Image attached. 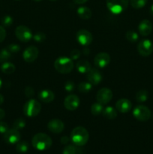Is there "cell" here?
<instances>
[{"mask_svg": "<svg viewBox=\"0 0 153 154\" xmlns=\"http://www.w3.org/2000/svg\"><path fill=\"white\" fill-rule=\"evenodd\" d=\"M70 141L76 146H84L88 142L89 134L87 129L82 126H76L70 133Z\"/></svg>", "mask_w": 153, "mask_h": 154, "instance_id": "1", "label": "cell"}, {"mask_svg": "<svg viewBox=\"0 0 153 154\" xmlns=\"http://www.w3.org/2000/svg\"><path fill=\"white\" fill-rule=\"evenodd\" d=\"M52 141L50 137L45 133H38L33 136L32 144L38 150H48L52 146Z\"/></svg>", "mask_w": 153, "mask_h": 154, "instance_id": "2", "label": "cell"}, {"mask_svg": "<svg viewBox=\"0 0 153 154\" xmlns=\"http://www.w3.org/2000/svg\"><path fill=\"white\" fill-rule=\"evenodd\" d=\"M73 60L68 57H60L54 62V68L56 70L61 74H68L72 72L74 69Z\"/></svg>", "mask_w": 153, "mask_h": 154, "instance_id": "3", "label": "cell"}, {"mask_svg": "<svg viewBox=\"0 0 153 154\" xmlns=\"http://www.w3.org/2000/svg\"><path fill=\"white\" fill-rule=\"evenodd\" d=\"M130 0H106V7L111 13L119 14L127 9Z\"/></svg>", "mask_w": 153, "mask_h": 154, "instance_id": "4", "label": "cell"}, {"mask_svg": "<svg viewBox=\"0 0 153 154\" xmlns=\"http://www.w3.org/2000/svg\"><path fill=\"white\" fill-rule=\"evenodd\" d=\"M41 111V105L35 99H30L23 106V113L26 117H34L38 115Z\"/></svg>", "mask_w": 153, "mask_h": 154, "instance_id": "5", "label": "cell"}, {"mask_svg": "<svg viewBox=\"0 0 153 154\" xmlns=\"http://www.w3.org/2000/svg\"><path fill=\"white\" fill-rule=\"evenodd\" d=\"M133 115L140 121H147L151 117V111L149 108L145 105H138L135 107L133 111Z\"/></svg>", "mask_w": 153, "mask_h": 154, "instance_id": "6", "label": "cell"}, {"mask_svg": "<svg viewBox=\"0 0 153 154\" xmlns=\"http://www.w3.org/2000/svg\"><path fill=\"white\" fill-rule=\"evenodd\" d=\"M15 35L22 42H28L33 38L32 32L28 27L19 26L15 29Z\"/></svg>", "mask_w": 153, "mask_h": 154, "instance_id": "7", "label": "cell"}, {"mask_svg": "<svg viewBox=\"0 0 153 154\" xmlns=\"http://www.w3.org/2000/svg\"><path fill=\"white\" fill-rule=\"evenodd\" d=\"M76 38L80 45L84 47H88L92 42L93 36L88 30L82 29L77 31L76 34Z\"/></svg>", "mask_w": 153, "mask_h": 154, "instance_id": "8", "label": "cell"}, {"mask_svg": "<svg viewBox=\"0 0 153 154\" xmlns=\"http://www.w3.org/2000/svg\"><path fill=\"white\" fill-rule=\"evenodd\" d=\"M137 51L142 57H148L153 52V43L149 39H143L138 43Z\"/></svg>", "mask_w": 153, "mask_h": 154, "instance_id": "9", "label": "cell"}, {"mask_svg": "<svg viewBox=\"0 0 153 154\" xmlns=\"http://www.w3.org/2000/svg\"><path fill=\"white\" fill-rule=\"evenodd\" d=\"M112 99V92L110 89L104 87L98 91L96 95V99L98 102L100 103L101 105H105L109 103Z\"/></svg>", "mask_w": 153, "mask_h": 154, "instance_id": "10", "label": "cell"}, {"mask_svg": "<svg viewBox=\"0 0 153 154\" xmlns=\"http://www.w3.org/2000/svg\"><path fill=\"white\" fill-rule=\"evenodd\" d=\"M21 135L20 133L19 130L15 129H8L5 133L4 134L3 139L7 144H14L19 142L20 141Z\"/></svg>", "mask_w": 153, "mask_h": 154, "instance_id": "11", "label": "cell"}, {"mask_svg": "<svg viewBox=\"0 0 153 154\" xmlns=\"http://www.w3.org/2000/svg\"><path fill=\"white\" fill-rule=\"evenodd\" d=\"M80 101L79 97L76 95L70 94L65 97L64 100V106L67 110L70 111H75L79 107Z\"/></svg>", "mask_w": 153, "mask_h": 154, "instance_id": "12", "label": "cell"}, {"mask_svg": "<svg viewBox=\"0 0 153 154\" xmlns=\"http://www.w3.org/2000/svg\"><path fill=\"white\" fill-rule=\"evenodd\" d=\"M110 63V56L107 53H98L94 57V64L96 67L103 69V68H105L106 66H107Z\"/></svg>", "mask_w": 153, "mask_h": 154, "instance_id": "13", "label": "cell"}, {"mask_svg": "<svg viewBox=\"0 0 153 154\" xmlns=\"http://www.w3.org/2000/svg\"><path fill=\"white\" fill-rule=\"evenodd\" d=\"M39 51L36 47L30 46L26 48L22 53V58L26 63H32L37 60L38 57Z\"/></svg>", "mask_w": 153, "mask_h": 154, "instance_id": "14", "label": "cell"}, {"mask_svg": "<svg viewBox=\"0 0 153 154\" xmlns=\"http://www.w3.org/2000/svg\"><path fill=\"white\" fill-rule=\"evenodd\" d=\"M47 128L50 132L55 134L61 133L64 129V124L59 119H52L48 123Z\"/></svg>", "mask_w": 153, "mask_h": 154, "instance_id": "15", "label": "cell"}, {"mask_svg": "<svg viewBox=\"0 0 153 154\" xmlns=\"http://www.w3.org/2000/svg\"><path fill=\"white\" fill-rule=\"evenodd\" d=\"M86 75L87 80L92 85H98L102 81V74L97 69H91Z\"/></svg>", "mask_w": 153, "mask_h": 154, "instance_id": "16", "label": "cell"}, {"mask_svg": "<svg viewBox=\"0 0 153 154\" xmlns=\"http://www.w3.org/2000/svg\"><path fill=\"white\" fill-rule=\"evenodd\" d=\"M132 104L130 101L127 99H121L116 103V109L120 113L125 114L131 110Z\"/></svg>", "mask_w": 153, "mask_h": 154, "instance_id": "17", "label": "cell"}, {"mask_svg": "<svg viewBox=\"0 0 153 154\" xmlns=\"http://www.w3.org/2000/svg\"><path fill=\"white\" fill-rule=\"evenodd\" d=\"M138 30L141 35L148 36L152 31V23L148 20H143L140 23Z\"/></svg>", "mask_w": 153, "mask_h": 154, "instance_id": "18", "label": "cell"}, {"mask_svg": "<svg viewBox=\"0 0 153 154\" xmlns=\"http://www.w3.org/2000/svg\"><path fill=\"white\" fill-rule=\"evenodd\" d=\"M38 99H40V102H44V103H50L52 102L55 99V95L53 92L51 91L50 90H43L39 93Z\"/></svg>", "mask_w": 153, "mask_h": 154, "instance_id": "19", "label": "cell"}, {"mask_svg": "<svg viewBox=\"0 0 153 154\" xmlns=\"http://www.w3.org/2000/svg\"><path fill=\"white\" fill-rule=\"evenodd\" d=\"M76 69L80 73L87 74L92 69V67L89 62L86 60H81L76 63Z\"/></svg>", "mask_w": 153, "mask_h": 154, "instance_id": "20", "label": "cell"}, {"mask_svg": "<svg viewBox=\"0 0 153 154\" xmlns=\"http://www.w3.org/2000/svg\"><path fill=\"white\" fill-rule=\"evenodd\" d=\"M77 15L79 16L80 18L82 20H88L91 18L92 14V11L89 8L86 7V6H80L77 8L76 11Z\"/></svg>", "mask_w": 153, "mask_h": 154, "instance_id": "21", "label": "cell"}, {"mask_svg": "<svg viewBox=\"0 0 153 154\" xmlns=\"http://www.w3.org/2000/svg\"><path fill=\"white\" fill-rule=\"evenodd\" d=\"M102 114L105 118L108 120H114L117 117V110L112 108V106H107L106 108H104Z\"/></svg>", "mask_w": 153, "mask_h": 154, "instance_id": "22", "label": "cell"}, {"mask_svg": "<svg viewBox=\"0 0 153 154\" xmlns=\"http://www.w3.org/2000/svg\"><path fill=\"white\" fill-rule=\"evenodd\" d=\"M15 69H16V67H15L14 65L10 62L3 63L1 66L2 72L6 75H10V74L14 73L15 72Z\"/></svg>", "mask_w": 153, "mask_h": 154, "instance_id": "23", "label": "cell"}, {"mask_svg": "<svg viewBox=\"0 0 153 154\" xmlns=\"http://www.w3.org/2000/svg\"><path fill=\"white\" fill-rule=\"evenodd\" d=\"M77 89L80 93H87L92 89V84L90 82H81L78 84Z\"/></svg>", "mask_w": 153, "mask_h": 154, "instance_id": "24", "label": "cell"}, {"mask_svg": "<svg viewBox=\"0 0 153 154\" xmlns=\"http://www.w3.org/2000/svg\"><path fill=\"white\" fill-rule=\"evenodd\" d=\"M29 149V145L28 142L26 141H20L19 142L16 143V150L19 153H26Z\"/></svg>", "mask_w": 153, "mask_h": 154, "instance_id": "25", "label": "cell"}, {"mask_svg": "<svg viewBox=\"0 0 153 154\" xmlns=\"http://www.w3.org/2000/svg\"><path fill=\"white\" fill-rule=\"evenodd\" d=\"M148 93L146 90H140L136 93V100L138 102H145L148 99Z\"/></svg>", "mask_w": 153, "mask_h": 154, "instance_id": "26", "label": "cell"}, {"mask_svg": "<svg viewBox=\"0 0 153 154\" xmlns=\"http://www.w3.org/2000/svg\"><path fill=\"white\" fill-rule=\"evenodd\" d=\"M104 111L103 105H101L99 102H96V103L92 104L91 106V112L93 115H99V114H102Z\"/></svg>", "mask_w": 153, "mask_h": 154, "instance_id": "27", "label": "cell"}, {"mask_svg": "<svg viewBox=\"0 0 153 154\" xmlns=\"http://www.w3.org/2000/svg\"><path fill=\"white\" fill-rule=\"evenodd\" d=\"M10 57H11V53L7 48H4L0 51V63H1L8 62V60Z\"/></svg>", "mask_w": 153, "mask_h": 154, "instance_id": "28", "label": "cell"}, {"mask_svg": "<svg viewBox=\"0 0 153 154\" xmlns=\"http://www.w3.org/2000/svg\"><path fill=\"white\" fill-rule=\"evenodd\" d=\"M130 3L134 9H140L146 5L147 0H130Z\"/></svg>", "mask_w": 153, "mask_h": 154, "instance_id": "29", "label": "cell"}, {"mask_svg": "<svg viewBox=\"0 0 153 154\" xmlns=\"http://www.w3.org/2000/svg\"><path fill=\"white\" fill-rule=\"evenodd\" d=\"M125 37L127 40L130 42H136L139 38L138 34L134 30H129L126 32Z\"/></svg>", "mask_w": 153, "mask_h": 154, "instance_id": "30", "label": "cell"}, {"mask_svg": "<svg viewBox=\"0 0 153 154\" xmlns=\"http://www.w3.org/2000/svg\"><path fill=\"white\" fill-rule=\"evenodd\" d=\"M25 126H26V121L25 120L22 118L16 119L13 123V128L15 129H17V130L23 129Z\"/></svg>", "mask_w": 153, "mask_h": 154, "instance_id": "31", "label": "cell"}, {"mask_svg": "<svg viewBox=\"0 0 153 154\" xmlns=\"http://www.w3.org/2000/svg\"><path fill=\"white\" fill-rule=\"evenodd\" d=\"M1 22L3 26H10L13 23V18L10 15H5V16L2 17V18L1 19Z\"/></svg>", "mask_w": 153, "mask_h": 154, "instance_id": "32", "label": "cell"}, {"mask_svg": "<svg viewBox=\"0 0 153 154\" xmlns=\"http://www.w3.org/2000/svg\"><path fill=\"white\" fill-rule=\"evenodd\" d=\"M33 39L38 43H40V42H43L46 39V35H45L44 33L39 32H37L35 35H34Z\"/></svg>", "mask_w": 153, "mask_h": 154, "instance_id": "33", "label": "cell"}, {"mask_svg": "<svg viewBox=\"0 0 153 154\" xmlns=\"http://www.w3.org/2000/svg\"><path fill=\"white\" fill-rule=\"evenodd\" d=\"M76 147L73 145H67L63 150L62 154H76Z\"/></svg>", "mask_w": 153, "mask_h": 154, "instance_id": "34", "label": "cell"}, {"mask_svg": "<svg viewBox=\"0 0 153 154\" xmlns=\"http://www.w3.org/2000/svg\"><path fill=\"white\" fill-rule=\"evenodd\" d=\"M7 49L11 54H16V53H18L20 51V45H16V44H11V45H9L8 46Z\"/></svg>", "mask_w": 153, "mask_h": 154, "instance_id": "35", "label": "cell"}, {"mask_svg": "<svg viewBox=\"0 0 153 154\" xmlns=\"http://www.w3.org/2000/svg\"><path fill=\"white\" fill-rule=\"evenodd\" d=\"M81 52L78 49H74L70 53V58L72 60H76L80 57Z\"/></svg>", "mask_w": 153, "mask_h": 154, "instance_id": "36", "label": "cell"}, {"mask_svg": "<svg viewBox=\"0 0 153 154\" xmlns=\"http://www.w3.org/2000/svg\"><path fill=\"white\" fill-rule=\"evenodd\" d=\"M64 90H66L67 92H72L75 89V84L73 81H68L64 84Z\"/></svg>", "mask_w": 153, "mask_h": 154, "instance_id": "37", "label": "cell"}, {"mask_svg": "<svg viewBox=\"0 0 153 154\" xmlns=\"http://www.w3.org/2000/svg\"><path fill=\"white\" fill-rule=\"evenodd\" d=\"M24 93L26 97L31 98L34 95V90L32 87H26L24 90Z\"/></svg>", "mask_w": 153, "mask_h": 154, "instance_id": "38", "label": "cell"}, {"mask_svg": "<svg viewBox=\"0 0 153 154\" xmlns=\"http://www.w3.org/2000/svg\"><path fill=\"white\" fill-rule=\"evenodd\" d=\"M9 129V126L7 123L3 121H0V133L4 134Z\"/></svg>", "mask_w": 153, "mask_h": 154, "instance_id": "39", "label": "cell"}, {"mask_svg": "<svg viewBox=\"0 0 153 154\" xmlns=\"http://www.w3.org/2000/svg\"><path fill=\"white\" fill-rule=\"evenodd\" d=\"M6 38V30L2 26H0V43L2 42Z\"/></svg>", "mask_w": 153, "mask_h": 154, "instance_id": "40", "label": "cell"}, {"mask_svg": "<svg viewBox=\"0 0 153 154\" xmlns=\"http://www.w3.org/2000/svg\"><path fill=\"white\" fill-rule=\"evenodd\" d=\"M69 141H70V138L68 136L62 137L61 139H60V141H61V143L62 144H67L69 142Z\"/></svg>", "mask_w": 153, "mask_h": 154, "instance_id": "41", "label": "cell"}, {"mask_svg": "<svg viewBox=\"0 0 153 154\" xmlns=\"http://www.w3.org/2000/svg\"><path fill=\"white\" fill-rule=\"evenodd\" d=\"M4 116H5V111L3 109H2V108H0V120H2L4 117Z\"/></svg>", "mask_w": 153, "mask_h": 154, "instance_id": "42", "label": "cell"}, {"mask_svg": "<svg viewBox=\"0 0 153 154\" xmlns=\"http://www.w3.org/2000/svg\"><path fill=\"white\" fill-rule=\"evenodd\" d=\"M74 2L76 4H78V5H82V4H84V3L86 2L88 0H73Z\"/></svg>", "mask_w": 153, "mask_h": 154, "instance_id": "43", "label": "cell"}, {"mask_svg": "<svg viewBox=\"0 0 153 154\" xmlns=\"http://www.w3.org/2000/svg\"><path fill=\"white\" fill-rule=\"evenodd\" d=\"M89 52H90V51L88 48H85L83 49V53L85 55H88V54H89Z\"/></svg>", "mask_w": 153, "mask_h": 154, "instance_id": "44", "label": "cell"}, {"mask_svg": "<svg viewBox=\"0 0 153 154\" xmlns=\"http://www.w3.org/2000/svg\"><path fill=\"white\" fill-rule=\"evenodd\" d=\"M3 102H4V97H3L2 95L0 94V105H1Z\"/></svg>", "mask_w": 153, "mask_h": 154, "instance_id": "45", "label": "cell"}, {"mask_svg": "<svg viewBox=\"0 0 153 154\" xmlns=\"http://www.w3.org/2000/svg\"><path fill=\"white\" fill-rule=\"evenodd\" d=\"M149 12H150V14H151L152 15V16H153V4L152 5H151V7H150V10H149Z\"/></svg>", "mask_w": 153, "mask_h": 154, "instance_id": "46", "label": "cell"}, {"mask_svg": "<svg viewBox=\"0 0 153 154\" xmlns=\"http://www.w3.org/2000/svg\"><path fill=\"white\" fill-rule=\"evenodd\" d=\"M2 86V79L0 78V89H1Z\"/></svg>", "mask_w": 153, "mask_h": 154, "instance_id": "47", "label": "cell"}, {"mask_svg": "<svg viewBox=\"0 0 153 154\" xmlns=\"http://www.w3.org/2000/svg\"><path fill=\"white\" fill-rule=\"evenodd\" d=\"M33 1H34V2H40V1H42V0H33Z\"/></svg>", "mask_w": 153, "mask_h": 154, "instance_id": "48", "label": "cell"}, {"mask_svg": "<svg viewBox=\"0 0 153 154\" xmlns=\"http://www.w3.org/2000/svg\"><path fill=\"white\" fill-rule=\"evenodd\" d=\"M50 1H52V2H55V1H57V0H50Z\"/></svg>", "mask_w": 153, "mask_h": 154, "instance_id": "49", "label": "cell"}, {"mask_svg": "<svg viewBox=\"0 0 153 154\" xmlns=\"http://www.w3.org/2000/svg\"><path fill=\"white\" fill-rule=\"evenodd\" d=\"M16 1H19V0H16Z\"/></svg>", "mask_w": 153, "mask_h": 154, "instance_id": "50", "label": "cell"}, {"mask_svg": "<svg viewBox=\"0 0 153 154\" xmlns=\"http://www.w3.org/2000/svg\"><path fill=\"white\" fill-rule=\"evenodd\" d=\"M152 117H153V115H152Z\"/></svg>", "mask_w": 153, "mask_h": 154, "instance_id": "51", "label": "cell"}]
</instances>
